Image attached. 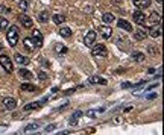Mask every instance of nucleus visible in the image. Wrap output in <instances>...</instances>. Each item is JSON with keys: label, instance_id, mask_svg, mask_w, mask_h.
<instances>
[{"label": "nucleus", "instance_id": "f257e3e1", "mask_svg": "<svg viewBox=\"0 0 164 135\" xmlns=\"http://www.w3.org/2000/svg\"><path fill=\"white\" fill-rule=\"evenodd\" d=\"M18 38H20V29L17 26H8V32H6V40L9 43L11 47H15L17 43H18Z\"/></svg>", "mask_w": 164, "mask_h": 135}, {"label": "nucleus", "instance_id": "f03ea898", "mask_svg": "<svg viewBox=\"0 0 164 135\" xmlns=\"http://www.w3.org/2000/svg\"><path fill=\"white\" fill-rule=\"evenodd\" d=\"M0 64H2V67H3V70H5L6 73H12V71H14V65H12L9 56L0 55Z\"/></svg>", "mask_w": 164, "mask_h": 135}, {"label": "nucleus", "instance_id": "7ed1b4c3", "mask_svg": "<svg viewBox=\"0 0 164 135\" xmlns=\"http://www.w3.org/2000/svg\"><path fill=\"white\" fill-rule=\"evenodd\" d=\"M132 17H134V21H135L137 25H140V26H146V25H147V18H146L144 12H141L140 9L135 11V12L132 14Z\"/></svg>", "mask_w": 164, "mask_h": 135}, {"label": "nucleus", "instance_id": "20e7f679", "mask_svg": "<svg viewBox=\"0 0 164 135\" xmlns=\"http://www.w3.org/2000/svg\"><path fill=\"white\" fill-rule=\"evenodd\" d=\"M93 47V50H91V53L94 55V56H106L108 55V50H106V47L103 46V44H93L91 46Z\"/></svg>", "mask_w": 164, "mask_h": 135}, {"label": "nucleus", "instance_id": "39448f33", "mask_svg": "<svg viewBox=\"0 0 164 135\" xmlns=\"http://www.w3.org/2000/svg\"><path fill=\"white\" fill-rule=\"evenodd\" d=\"M18 21H20V23L23 25V28H26V29H32V26H34L32 18L28 17L26 14H20V15H18Z\"/></svg>", "mask_w": 164, "mask_h": 135}, {"label": "nucleus", "instance_id": "423d86ee", "mask_svg": "<svg viewBox=\"0 0 164 135\" xmlns=\"http://www.w3.org/2000/svg\"><path fill=\"white\" fill-rule=\"evenodd\" d=\"M32 40L35 41V44H37V49H40V47H43V34L38 31V29H32Z\"/></svg>", "mask_w": 164, "mask_h": 135}, {"label": "nucleus", "instance_id": "0eeeda50", "mask_svg": "<svg viewBox=\"0 0 164 135\" xmlns=\"http://www.w3.org/2000/svg\"><path fill=\"white\" fill-rule=\"evenodd\" d=\"M94 43H96V32L94 31H88L87 35H85V38H84V44L87 47H91Z\"/></svg>", "mask_w": 164, "mask_h": 135}, {"label": "nucleus", "instance_id": "6e6552de", "mask_svg": "<svg viewBox=\"0 0 164 135\" xmlns=\"http://www.w3.org/2000/svg\"><path fill=\"white\" fill-rule=\"evenodd\" d=\"M23 47H25L28 52H35L37 44H35V41L32 40V37H28V38L23 40Z\"/></svg>", "mask_w": 164, "mask_h": 135}, {"label": "nucleus", "instance_id": "1a4fd4ad", "mask_svg": "<svg viewBox=\"0 0 164 135\" xmlns=\"http://www.w3.org/2000/svg\"><path fill=\"white\" fill-rule=\"evenodd\" d=\"M3 105H5V108L6 109H15L17 108V100L15 99H12V97H5L3 99Z\"/></svg>", "mask_w": 164, "mask_h": 135}, {"label": "nucleus", "instance_id": "9d476101", "mask_svg": "<svg viewBox=\"0 0 164 135\" xmlns=\"http://www.w3.org/2000/svg\"><path fill=\"white\" fill-rule=\"evenodd\" d=\"M97 31H99V34H100L103 38H109V37L112 35V29H111L109 26H99Z\"/></svg>", "mask_w": 164, "mask_h": 135}, {"label": "nucleus", "instance_id": "9b49d317", "mask_svg": "<svg viewBox=\"0 0 164 135\" xmlns=\"http://www.w3.org/2000/svg\"><path fill=\"white\" fill-rule=\"evenodd\" d=\"M132 35H134V38H135L137 41H144L146 37H147V32H146L144 29H135Z\"/></svg>", "mask_w": 164, "mask_h": 135}, {"label": "nucleus", "instance_id": "f8f14e48", "mask_svg": "<svg viewBox=\"0 0 164 135\" xmlns=\"http://www.w3.org/2000/svg\"><path fill=\"white\" fill-rule=\"evenodd\" d=\"M117 26H119L120 29H123V31H126V32H132V25H131L129 21H126V20H123V18H120V20L117 21Z\"/></svg>", "mask_w": 164, "mask_h": 135}, {"label": "nucleus", "instance_id": "ddd939ff", "mask_svg": "<svg viewBox=\"0 0 164 135\" xmlns=\"http://www.w3.org/2000/svg\"><path fill=\"white\" fill-rule=\"evenodd\" d=\"M149 35H150L152 38H158V37H161V28H159V25H153V26H150V28H149Z\"/></svg>", "mask_w": 164, "mask_h": 135}, {"label": "nucleus", "instance_id": "4468645a", "mask_svg": "<svg viewBox=\"0 0 164 135\" xmlns=\"http://www.w3.org/2000/svg\"><path fill=\"white\" fill-rule=\"evenodd\" d=\"M161 23V17L158 12H152L149 15V26H153V25H159Z\"/></svg>", "mask_w": 164, "mask_h": 135}, {"label": "nucleus", "instance_id": "2eb2a0df", "mask_svg": "<svg viewBox=\"0 0 164 135\" xmlns=\"http://www.w3.org/2000/svg\"><path fill=\"white\" fill-rule=\"evenodd\" d=\"M44 102H46V99L44 100H40V102H34V103H29V105H26L23 109L25 111H32V109H38V108H41L43 105H44Z\"/></svg>", "mask_w": 164, "mask_h": 135}, {"label": "nucleus", "instance_id": "dca6fc26", "mask_svg": "<svg viewBox=\"0 0 164 135\" xmlns=\"http://www.w3.org/2000/svg\"><path fill=\"white\" fill-rule=\"evenodd\" d=\"M14 59H15V62H17L18 65H28V64H29V58H26V56H23V55H20V53H15Z\"/></svg>", "mask_w": 164, "mask_h": 135}, {"label": "nucleus", "instance_id": "f3484780", "mask_svg": "<svg viewBox=\"0 0 164 135\" xmlns=\"http://www.w3.org/2000/svg\"><path fill=\"white\" fill-rule=\"evenodd\" d=\"M134 5L138 8V9H144L150 5V0H134Z\"/></svg>", "mask_w": 164, "mask_h": 135}, {"label": "nucleus", "instance_id": "a211bd4d", "mask_svg": "<svg viewBox=\"0 0 164 135\" xmlns=\"http://www.w3.org/2000/svg\"><path fill=\"white\" fill-rule=\"evenodd\" d=\"M90 82L91 84H99V85H106V79L99 77V76H91L90 77Z\"/></svg>", "mask_w": 164, "mask_h": 135}, {"label": "nucleus", "instance_id": "6ab92c4d", "mask_svg": "<svg viewBox=\"0 0 164 135\" xmlns=\"http://www.w3.org/2000/svg\"><path fill=\"white\" fill-rule=\"evenodd\" d=\"M22 90L23 91H29V93H34V91H38V88L32 84H22Z\"/></svg>", "mask_w": 164, "mask_h": 135}, {"label": "nucleus", "instance_id": "aec40b11", "mask_svg": "<svg viewBox=\"0 0 164 135\" xmlns=\"http://www.w3.org/2000/svg\"><path fill=\"white\" fill-rule=\"evenodd\" d=\"M55 52L59 53V55H65L69 52V49L65 46H62V44H55Z\"/></svg>", "mask_w": 164, "mask_h": 135}, {"label": "nucleus", "instance_id": "412c9836", "mask_svg": "<svg viewBox=\"0 0 164 135\" xmlns=\"http://www.w3.org/2000/svg\"><path fill=\"white\" fill-rule=\"evenodd\" d=\"M18 74H20L23 79H32V73H31L29 70H26V68H20V70H18Z\"/></svg>", "mask_w": 164, "mask_h": 135}, {"label": "nucleus", "instance_id": "4be33fe9", "mask_svg": "<svg viewBox=\"0 0 164 135\" xmlns=\"http://www.w3.org/2000/svg\"><path fill=\"white\" fill-rule=\"evenodd\" d=\"M49 18H50V14H49L47 11H43V12L40 14V17H38L40 23H47V21H49Z\"/></svg>", "mask_w": 164, "mask_h": 135}, {"label": "nucleus", "instance_id": "5701e85b", "mask_svg": "<svg viewBox=\"0 0 164 135\" xmlns=\"http://www.w3.org/2000/svg\"><path fill=\"white\" fill-rule=\"evenodd\" d=\"M59 35L64 37V38H69V37H72V29L70 28H61L59 29Z\"/></svg>", "mask_w": 164, "mask_h": 135}, {"label": "nucleus", "instance_id": "b1692460", "mask_svg": "<svg viewBox=\"0 0 164 135\" xmlns=\"http://www.w3.org/2000/svg\"><path fill=\"white\" fill-rule=\"evenodd\" d=\"M81 115H82V112H81V111H76V112L73 114V117L70 118V124H72V126H75V124L78 123V120L81 118Z\"/></svg>", "mask_w": 164, "mask_h": 135}, {"label": "nucleus", "instance_id": "393cba45", "mask_svg": "<svg viewBox=\"0 0 164 135\" xmlns=\"http://www.w3.org/2000/svg\"><path fill=\"white\" fill-rule=\"evenodd\" d=\"M8 26H9V21H8L5 17H0V32H2V31H6Z\"/></svg>", "mask_w": 164, "mask_h": 135}, {"label": "nucleus", "instance_id": "a878e982", "mask_svg": "<svg viewBox=\"0 0 164 135\" xmlns=\"http://www.w3.org/2000/svg\"><path fill=\"white\" fill-rule=\"evenodd\" d=\"M102 18H103V21H105V23H108V25H109V23H112V21H114V15H112V14H111V12H105V14H103V17H102Z\"/></svg>", "mask_w": 164, "mask_h": 135}, {"label": "nucleus", "instance_id": "bb28decb", "mask_svg": "<svg viewBox=\"0 0 164 135\" xmlns=\"http://www.w3.org/2000/svg\"><path fill=\"white\" fill-rule=\"evenodd\" d=\"M52 18H53V21H55L56 25H62V23L65 21V17H64V15H59V14H55Z\"/></svg>", "mask_w": 164, "mask_h": 135}, {"label": "nucleus", "instance_id": "cd10ccee", "mask_svg": "<svg viewBox=\"0 0 164 135\" xmlns=\"http://www.w3.org/2000/svg\"><path fill=\"white\" fill-rule=\"evenodd\" d=\"M132 59L137 61V62H141V61H144V53L135 52V53H132Z\"/></svg>", "mask_w": 164, "mask_h": 135}, {"label": "nucleus", "instance_id": "c85d7f7f", "mask_svg": "<svg viewBox=\"0 0 164 135\" xmlns=\"http://www.w3.org/2000/svg\"><path fill=\"white\" fill-rule=\"evenodd\" d=\"M37 129H38V124L35 123V124H29L28 127H25L23 132H32V130H37Z\"/></svg>", "mask_w": 164, "mask_h": 135}, {"label": "nucleus", "instance_id": "c756f323", "mask_svg": "<svg viewBox=\"0 0 164 135\" xmlns=\"http://www.w3.org/2000/svg\"><path fill=\"white\" fill-rule=\"evenodd\" d=\"M20 9H23V11L28 9V2L26 0H20Z\"/></svg>", "mask_w": 164, "mask_h": 135}, {"label": "nucleus", "instance_id": "7c9ffc66", "mask_svg": "<svg viewBox=\"0 0 164 135\" xmlns=\"http://www.w3.org/2000/svg\"><path fill=\"white\" fill-rule=\"evenodd\" d=\"M38 77H40L41 81H46V79H47V74H46L44 71H40V73H38Z\"/></svg>", "mask_w": 164, "mask_h": 135}, {"label": "nucleus", "instance_id": "2f4dec72", "mask_svg": "<svg viewBox=\"0 0 164 135\" xmlns=\"http://www.w3.org/2000/svg\"><path fill=\"white\" fill-rule=\"evenodd\" d=\"M53 129H55V124H50V126H49V127H46L44 130H46V132H50V130H53Z\"/></svg>", "mask_w": 164, "mask_h": 135}, {"label": "nucleus", "instance_id": "473e14b6", "mask_svg": "<svg viewBox=\"0 0 164 135\" xmlns=\"http://www.w3.org/2000/svg\"><path fill=\"white\" fill-rule=\"evenodd\" d=\"M122 87H123V88H131V87H132V84H129V82H125Z\"/></svg>", "mask_w": 164, "mask_h": 135}, {"label": "nucleus", "instance_id": "72a5a7b5", "mask_svg": "<svg viewBox=\"0 0 164 135\" xmlns=\"http://www.w3.org/2000/svg\"><path fill=\"white\" fill-rule=\"evenodd\" d=\"M88 117H91V118L96 117V112H94V111H88Z\"/></svg>", "mask_w": 164, "mask_h": 135}, {"label": "nucleus", "instance_id": "f704fd0d", "mask_svg": "<svg viewBox=\"0 0 164 135\" xmlns=\"http://www.w3.org/2000/svg\"><path fill=\"white\" fill-rule=\"evenodd\" d=\"M5 11H8L5 6H2V5H0V12H5Z\"/></svg>", "mask_w": 164, "mask_h": 135}, {"label": "nucleus", "instance_id": "c9c22d12", "mask_svg": "<svg viewBox=\"0 0 164 135\" xmlns=\"http://www.w3.org/2000/svg\"><path fill=\"white\" fill-rule=\"evenodd\" d=\"M0 50H3V44H2V41H0Z\"/></svg>", "mask_w": 164, "mask_h": 135}, {"label": "nucleus", "instance_id": "e433bc0d", "mask_svg": "<svg viewBox=\"0 0 164 135\" xmlns=\"http://www.w3.org/2000/svg\"><path fill=\"white\" fill-rule=\"evenodd\" d=\"M156 2H158V3H161V2H162V0H156Z\"/></svg>", "mask_w": 164, "mask_h": 135}]
</instances>
